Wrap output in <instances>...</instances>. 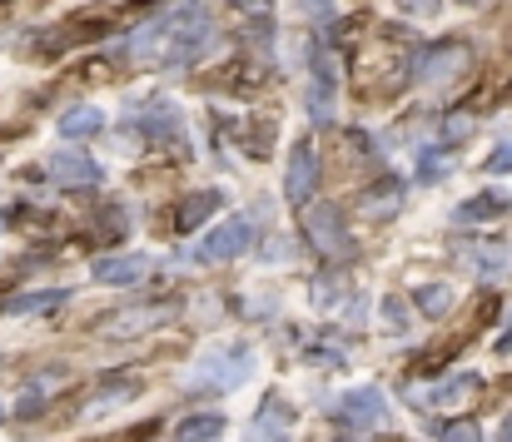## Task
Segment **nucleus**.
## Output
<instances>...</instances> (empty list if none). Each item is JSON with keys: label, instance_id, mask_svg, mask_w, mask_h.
Returning <instances> with one entry per match:
<instances>
[{"label": "nucleus", "instance_id": "0eeeda50", "mask_svg": "<svg viewBox=\"0 0 512 442\" xmlns=\"http://www.w3.org/2000/svg\"><path fill=\"white\" fill-rule=\"evenodd\" d=\"M140 130L150 145H184V110L174 100H150L140 115Z\"/></svg>", "mask_w": 512, "mask_h": 442}, {"label": "nucleus", "instance_id": "20e7f679", "mask_svg": "<svg viewBox=\"0 0 512 442\" xmlns=\"http://www.w3.org/2000/svg\"><path fill=\"white\" fill-rule=\"evenodd\" d=\"M388 398H383V388H373V383H363V388H348L339 403V418L348 428H383L388 423Z\"/></svg>", "mask_w": 512, "mask_h": 442}, {"label": "nucleus", "instance_id": "f8f14e48", "mask_svg": "<svg viewBox=\"0 0 512 442\" xmlns=\"http://www.w3.org/2000/svg\"><path fill=\"white\" fill-rule=\"evenodd\" d=\"M478 393V373H453V378H443L433 393H413V403L418 408H458V403H468Z\"/></svg>", "mask_w": 512, "mask_h": 442}, {"label": "nucleus", "instance_id": "9b49d317", "mask_svg": "<svg viewBox=\"0 0 512 442\" xmlns=\"http://www.w3.org/2000/svg\"><path fill=\"white\" fill-rule=\"evenodd\" d=\"M508 194H498V189H483V194H473L468 204H458L453 209V224H468V229H483V224H493V219H503L508 214Z\"/></svg>", "mask_w": 512, "mask_h": 442}, {"label": "nucleus", "instance_id": "2f4dec72", "mask_svg": "<svg viewBox=\"0 0 512 442\" xmlns=\"http://www.w3.org/2000/svg\"><path fill=\"white\" fill-rule=\"evenodd\" d=\"M508 348H512V323L503 328V338H498V353H508Z\"/></svg>", "mask_w": 512, "mask_h": 442}, {"label": "nucleus", "instance_id": "dca6fc26", "mask_svg": "<svg viewBox=\"0 0 512 442\" xmlns=\"http://www.w3.org/2000/svg\"><path fill=\"white\" fill-rule=\"evenodd\" d=\"M468 259H473V269L483 274V279H498V274H508V244H468Z\"/></svg>", "mask_w": 512, "mask_h": 442}, {"label": "nucleus", "instance_id": "f3484780", "mask_svg": "<svg viewBox=\"0 0 512 442\" xmlns=\"http://www.w3.org/2000/svg\"><path fill=\"white\" fill-rule=\"evenodd\" d=\"M100 125H105V115L90 110V105H75V110L60 115V135H65V140H85V135H95Z\"/></svg>", "mask_w": 512, "mask_h": 442}, {"label": "nucleus", "instance_id": "6ab92c4d", "mask_svg": "<svg viewBox=\"0 0 512 442\" xmlns=\"http://www.w3.org/2000/svg\"><path fill=\"white\" fill-rule=\"evenodd\" d=\"M219 433H224V418L219 413H189L179 423V442H219Z\"/></svg>", "mask_w": 512, "mask_h": 442}, {"label": "nucleus", "instance_id": "aec40b11", "mask_svg": "<svg viewBox=\"0 0 512 442\" xmlns=\"http://www.w3.org/2000/svg\"><path fill=\"white\" fill-rule=\"evenodd\" d=\"M309 110H314V120H329V110H334V65H329V60H319V75H314Z\"/></svg>", "mask_w": 512, "mask_h": 442}, {"label": "nucleus", "instance_id": "7ed1b4c3", "mask_svg": "<svg viewBox=\"0 0 512 442\" xmlns=\"http://www.w3.org/2000/svg\"><path fill=\"white\" fill-rule=\"evenodd\" d=\"M254 219L249 214H229L224 224H214L204 239H199V249H194V259L199 264H224V259H239L249 244H254Z\"/></svg>", "mask_w": 512, "mask_h": 442}, {"label": "nucleus", "instance_id": "412c9836", "mask_svg": "<svg viewBox=\"0 0 512 442\" xmlns=\"http://www.w3.org/2000/svg\"><path fill=\"white\" fill-rule=\"evenodd\" d=\"M453 289H448V284H423V289H418V294H413V303H418V313H423V318H443V313H448V308H453Z\"/></svg>", "mask_w": 512, "mask_h": 442}, {"label": "nucleus", "instance_id": "f03ea898", "mask_svg": "<svg viewBox=\"0 0 512 442\" xmlns=\"http://www.w3.org/2000/svg\"><path fill=\"white\" fill-rule=\"evenodd\" d=\"M254 378V353L244 343H229V348H209L194 368H189V393H229L239 383Z\"/></svg>", "mask_w": 512, "mask_h": 442}, {"label": "nucleus", "instance_id": "bb28decb", "mask_svg": "<svg viewBox=\"0 0 512 442\" xmlns=\"http://www.w3.org/2000/svg\"><path fill=\"white\" fill-rule=\"evenodd\" d=\"M304 353H309V358H319V363H343V358H348V353H343L334 338H314V343H309Z\"/></svg>", "mask_w": 512, "mask_h": 442}, {"label": "nucleus", "instance_id": "4be33fe9", "mask_svg": "<svg viewBox=\"0 0 512 442\" xmlns=\"http://www.w3.org/2000/svg\"><path fill=\"white\" fill-rule=\"evenodd\" d=\"M50 383H55V373H50V378H35V383H30V388L20 393V403H15V413H20V418H30V413H40V408H45V398L55 393Z\"/></svg>", "mask_w": 512, "mask_h": 442}, {"label": "nucleus", "instance_id": "c756f323", "mask_svg": "<svg viewBox=\"0 0 512 442\" xmlns=\"http://www.w3.org/2000/svg\"><path fill=\"white\" fill-rule=\"evenodd\" d=\"M488 174H512V140L498 145V154H488Z\"/></svg>", "mask_w": 512, "mask_h": 442}, {"label": "nucleus", "instance_id": "72a5a7b5", "mask_svg": "<svg viewBox=\"0 0 512 442\" xmlns=\"http://www.w3.org/2000/svg\"><path fill=\"white\" fill-rule=\"evenodd\" d=\"M0 224H5V214H0Z\"/></svg>", "mask_w": 512, "mask_h": 442}, {"label": "nucleus", "instance_id": "c85d7f7f", "mask_svg": "<svg viewBox=\"0 0 512 442\" xmlns=\"http://www.w3.org/2000/svg\"><path fill=\"white\" fill-rule=\"evenodd\" d=\"M309 294H314V303H319V308H329V298L339 294V279H334V274H319V279L309 284Z\"/></svg>", "mask_w": 512, "mask_h": 442}, {"label": "nucleus", "instance_id": "f257e3e1", "mask_svg": "<svg viewBox=\"0 0 512 442\" xmlns=\"http://www.w3.org/2000/svg\"><path fill=\"white\" fill-rule=\"evenodd\" d=\"M209 45H214V25H209V15H204L199 0L174 5L170 15H160L155 25H140V35H135V55L140 60H155L165 70L194 65Z\"/></svg>", "mask_w": 512, "mask_h": 442}, {"label": "nucleus", "instance_id": "a878e982", "mask_svg": "<svg viewBox=\"0 0 512 442\" xmlns=\"http://www.w3.org/2000/svg\"><path fill=\"white\" fill-rule=\"evenodd\" d=\"M239 15H249V20H259V25H269L274 20V0H229Z\"/></svg>", "mask_w": 512, "mask_h": 442}, {"label": "nucleus", "instance_id": "a211bd4d", "mask_svg": "<svg viewBox=\"0 0 512 442\" xmlns=\"http://www.w3.org/2000/svg\"><path fill=\"white\" fill-rule=\"evenodd\" d=\"M398 204H403V179H398V174H388V179H383V184H378V189L363 199V214L383 219V214H393Z\"/></svg>", "mask_w": 512, "mask_h": 442}, {"label": "nucleus", "instance_id": "cd10ccee", "mask_svg": "<svg viewBox=\"0 0 512 442\" xmlns=\"http://www.w3.org/2000/svg\"><path fill=\"white\" fill-rule=\"evenodd\" d=\"M443 169H448L443 149H423V154H418V174H423V179H438Z\"/></svg>", "mask_w": 512, "mask_h": 442}, {"label": "nucleus", "instance_id": "9d476101", "mask_svg": "<svg viewBox=\"0 0 512 442\" xmlns=\"http://www.w3.org/2000/svg\"><path fill=\"white\" fill-rule=\"evenodd\" d=\"M150 274V259L145 254H110V259H100L95 269H90V279L95 284H110V289H130V284H140Z\"/></svg>", "mask_w": 512, "mask_h": 442}, {"label": "nucleus", "instance_id": "b1692460", "mask_svg": "<svg viewBox=\"0 0 512 442\" xmlns=\"http://www.w3.org/2000/svg\"><path fill=\"white\" fill-rule=\"evenodd\" d=\"M160 318H165V308H160V313H150V308H145V313H130V318L110 323V333H115V338H125V333H140V328H150V323H160Z\"/></svg>", "mask_w": 512, "mask_h": 442}, {"label": "nucleus", "instance_id": "7c9ffc66", "mask_svg": "<svg viewBox=\"0 0 512 442\" xmlns=\"http://www.w3.org/2000/svg\"><path fill=\"white\" fill-rule=\"evenodd\" d=\"M403 10H413V15H433L438 0H403Z\"/></svg>", "mask_w": 512, "mask_h": 442}, {"label": "nucleus", "instance_id": "393cba45", "mask_svg": "<svg viewBox=\"0 0 512 442\" xmlns=\"http://www.w3.org/2000/svg\"><path fill=\"white\" fill-rule=\"evenodd\" d=\"M438 442H483V428L478 423H448V428H438Z\"/></svg>", "mask_w": 512, "mask_h": 442}, {"label": "nucleus", "instance_id": "423d86ee", "mask_svg": "<svg viewBox=\"0 0 512 442\" xmlns=\"http://www.w3.org/2000/svg\"><path fill=\"white\" fill-rule=\"evenodd\" d=\"M304 229H309V244H314L319 254H329V259L348 249V229H343V214L334 204H314L309 219H304Z\"/></svg>", "mask_w": 512, "mask_h": 442}, {"label": "nucleus", "instance_id": "5701e85b", "mask_svg": "<svg viewBox=\"0 0 512 442\" xmlns=\"http://www.w3.org/2000/svg\"><path fill=\"white\" fill-rule=\"evenodd\" d=\"M383 323H388V333H408V328H413V318L403 313V298L398 294L383 298Z\"/></svg>", "mask_w": 512, "mask_h": 442}, {"label": "nucleus", "instance_id": "473e14b6", "mask_svg": "<svg viewBox=\"0 0 512 442\" xmlns=\"http://www.w3.org/2000/svg\"><path fill=\"white\" fill-rule=\"evenodd\" d=\"M503 442H512V418H508V423H503Z\"/></svg>", "mask_w": 512, "mask_h": 442}, {"label": "nucleus", "instance_id": "2eb2a0df", "mask_svg": "<svg viewBox=\"0 0 512 442\" xmlns=\"http://www.w3.org/2000/svg\"><path fill=\"white\" fill-rule=\"evenodd\" d=\"M219 204H224V194L219 189H199V194H189L184 204H179V229L189 234V229H199L209 214H219Z\"/></svg>", "mask_w": 512, "mask_h": 442}, {"label": "nucleus", "instance_id": "1a4fd4ad", "mask_svg": "<svg viewBox=\"0 0 512 442\" xmlns=\"http://www.w3.org/2000/svg\"><path fill=\"white\" fill-rule=\"evenodd\" d=\"M50 174L60 179V184H70V189H95L105 174H100V164L85 154V149H55L50 154Z\"/></svg>", "mask_w": 512, "mask_h": 442}, {"label": "nucleus", "instance_id": "39448f33", "mask_svg": "<svg viewBox=\"0 0 512 442\" xmlns=\"http://www.w3.org/2000/svg\"><path fill=\"white\" fill-rule=\"evenodd\" d=\"M314 184H319V149H314V140H299L294 154H289V169H284V194H289V204H309Z\"/></svg>", "mask_w": 512, "mask_h": 442}, {"label": "nucleus", "instance_id": "4468645a", "mask_svg": "<svg viewBox=\"0 0 512 442\" xmlns=\"http://www.w3.org/2000/svg\"><path fill=\"white\" fill-rule=\"evenodd\" d=\"M70 289H35V294H15L0 303V313H50V308H65Z\"/></svg>", "mask_w": 512, "mask_h": 442}, {"label": "nucleus", "instance_id": "6e6552de", "mask_svg": "<svg viewBox=\"0 0 512 442\" xmlns=\"http://www.w3.org/2000/svg\"><path fill=\"white\" fill-rule=\"evenodd\" d=\"M458 70H468V45H458V40L433 45V50L418 55V80H423V85H443V80H453Z\"/></svg>", "mask_w": 512, "mask_h": 442}, {"label": "nucleus", "instance_id": "ddd939ff", "mask_svg": "<svg viewBox=\"0 0 512 442\" xmlns=\"http://www.w3.org/2000/svg\"><path fill=\"white\" fill-rule=\"evenodd\" d=\"M289 423H294V413H289V403H264L259 408V418H254V428H249V438L244 442H289Z\"/></svg>", "mask_w": 512, "mask_h": 442}]
</instances>
